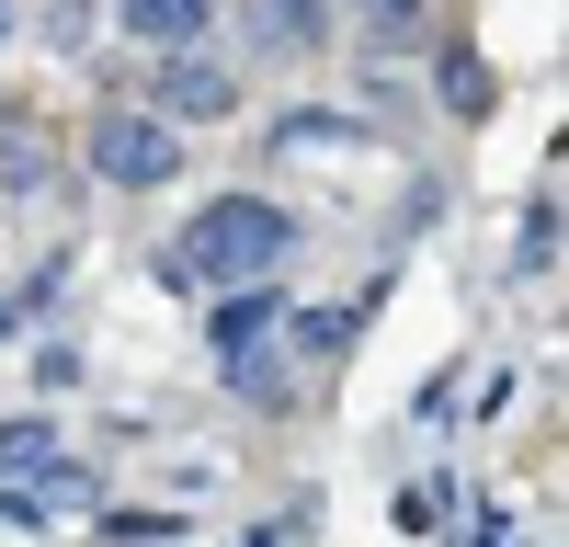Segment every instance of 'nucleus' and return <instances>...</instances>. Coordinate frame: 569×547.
Segmentation results:
<instances>
[{
  "mask_svg": "<svg viewBox=\"0 0 569 547\" xmlns=\"http://www.w3.org/2000/svg\"><path fill=\"white\" fill-rule=\"evenodd\" d=\"M284 251H297V206H273V195H217V206H194L171 274H194V286L228 297V286H262Z\"/></svg>",
  "mask_w": 569,
  "mask_h": 547,
  "instance_id": "1",
  "label": "nucleus"
},
{
  "mask_svg": "<svg viewBox=\"0 0 569 547\" xmlns=\"http://www.w3.org/2000/svg\"><path fill=\"white\" fill-rule=\"evenodd\" d=\"M80 160L103 171V182H126V195H149V182L182 171V137H171L149 103H103V115H91V137H80Z\"/></svg>",
  "mask_w": 569,
  "mask_h": 547,
  "instance_id": "2",
  "label": "nucleus"
},
{
  "mask_svg": "<svg viewBox=\"0 0 569 547\" xmlns=\"http://www.w3.org/2000/svg\"><path fill=\"white\" fill-rule=\"evenodd\" d=\"M149 115H160V126H171V115H194V126H206V115H240V69L206 58V46H182V58L160 69V103H149Z\"/></svg>",
  "mask_w": 569,
  "mask_h": 547,
  "instance_id": "3",
  "label": "nucleus"
},
{
  "mask_svg": "<svg viewBox=\"0 0 569 547\" xmlns=\"http://www.w3.org/2000/svg\"><path fill=\"white\" fill-rule=\"evenodd\" d=\"M137 46H160V58H182V46H206L217 34V0H126V12H114Z\"/></svg>",
  "mask_w": 569,
  "mask_h": 547,
  "instance_id": "4",
  "label": "nucleus"
},
{
  "mask_svg": "<svg viewBox=\"0 0 569 547\" xmlns=\"http://www.w3.org/2000/svg\"><path fill=\"white\" fill-rule=\"evenodd\" d=\"M206 331H217V354H251V342L284 331V297H273V286H228V297L206 308Z\"/></svg>",
  "mask_w": 569,
  "mask_h": 547,
  "instance_id": "5",
  "label": "nucleus"
},
{
  "mask_svg": "<svg viewBox=\"0 0 569 547\" xmlns=\"http://www.w3.org/2000/svg\"><path fill=\"white\" fill-rule=\"evenodd\" d=\"M433 80H445V115H456V126H490V103H501V69L479 58V46H445V69H433Z\"/></svg>",
  "mask_w": 569,
  "mask_h": 547,
  "instance_id": "6",
  "label": "nucleus"
},
{
  "mask_svg": "<svg viewBox=\"0 0 569 547\" xmlns=\"http://www.w3.org/2000/svg\"><path fill=\"white\" fill-rule=\"evenodd\" d=\"M228 388H240L251 410H284V399H297V354H262V342L228 354Z\"/></svg>",
  "mask_w": 569,
  "mask_h": 547,
  "instance_id": "7",
  "label": "nucleus"
},
{
  "mask_svg": "<svg viewBox=\"0 0 569 547\" xmlns=\"http://www.w3.org/2000/svg\"><path fill=\"white\" fill-rule=\"evenodd\" d=\"M46 456H58V434H46V410H23V422H0V468H46Z\"/></svg>",
  "mask_w": 569,
  "mask_h": 547,
  "instance_id": "8",
  "label": "nucleus"
},
{
  "mask_svg": "<svg viewBox=\"0 0 569 547\" xmlns=\"http://www.w3.org/2000/svg\"><path fill=\"white\" fill-rule=\"evenodd\" d=\"M262 46H297V34H319V0H262V23H251Z\"/></svg>",
  "mask_w": 569,
  "mask_h": 547,
  "instance_id": "9",
  "label": "nucleus"
},
{
  "mask_svg": "<svg viewBox=\"0 0 569 547\" xmlns=\"http://www.w3.org/2000/svg\"><path fill=\"white\" fill-rule=\"evenodd\" d=\"M91 34H103V12H91V0H58V12H46V46H69V58H80Z\"/></svg>",
  "mask_w": 569,
  "mask_h": 547,
  "instance_id": "10",
  "label": "nucleus"
},
{
  "mask_svg": "<svg viewBox=\"0 0 569 547\" xmlns=\"http://www.w3.org/2000/svg\"><path fill=\"white\" fill-rule=\"evenodd\" d=\"M353 12H365V23H388V34H399V23H421V0H353Z\"/></svg>",
  "mask_w": 569,
  "mask_h": 547,
  "instance_id": "11",
  "label": "nucleus"
},
{
  "mask_svg": "<svg viewBox=\"0 0 569 547\" xmlns=\"http://www.w3.org/2000/svg\"><path fill=\"white\" fill-rule=\"evenodd\" d=\"M240 547H297V536H284V525H251V536H240Z\"/></svg>",
  "mask_w": 569,
  "mask_h": 547,
  "instance_id": "12",
  "label": "nucleus"
},
{
  "mask_svg": "<svg viewBox=\"0 0 569 547\" xmlns=\"http://www.w3.org/2000/svg\"><path fill=\"white\" fill-rule=\"evenodd\" d=\"M12 331H23V308H12V297H0V342H12Z\"/></svg>",
  "mask_w": 569,
  "mask_h": 547,
  "instance_id": "13",
  "label": "nucleus"
},
{
  "mask_svg": "<svg viewBox=\"0 0 569 547\" xmlns=\"http://www.w3.org/2000/svg\"><path fill=\"white\" fill-rule=\"evenodd\" d=\"M0 46H12V12H0Z\"/></svg>",
  "mask_w": 569,
  "mask_h": 547,
  "instance_id": "14",
  "label": "nucleus"
}]
</instances>
